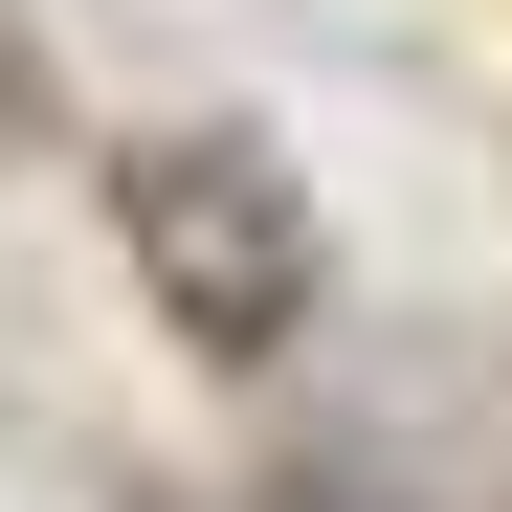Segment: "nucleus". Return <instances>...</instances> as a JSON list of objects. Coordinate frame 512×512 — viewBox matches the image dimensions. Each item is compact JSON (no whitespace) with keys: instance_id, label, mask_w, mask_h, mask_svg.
I'll list each match as a JSON object with an SVG mask.
<instances>
[{"instance_id":"nucleus-1","label":"nucleus","mask_w":512,"mask_h":512,"mask_svg":"<svg viewBox=\"0 0 512 512\" xmlns=\"http://www.w3.org/2000/svg\"><path fill=\"white\" fill-rule=\"evenodd\" d=\"M112 223H134V268H156V312L201 334V357H290L312 334V223L268 201V156H112Z\"/></svg>"}]
</instances>
